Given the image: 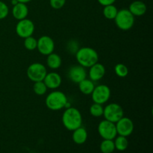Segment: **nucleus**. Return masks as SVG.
I'll use <instances>...</instances> for the list:
<instances>
[{
  "label": "nucleus",
  "mask_w": 153,
  "mask_h": 153,
  "mask_svg": "<svg viewBox=\"0 0 153 153\" xmlns=\"http://www.w3.org/2000/svg\"><path fill=\"white\" fill-rule=\"evenodd\" d=\"M62 123L69 131H74L82 126V116L77 108L70 107L65 110L62 115Z\"/></svg>",
  "instance_id": "nucleus-1"
},
{
  "label": "nucleus",
  "mask_w": 153,
  "mask_h": 153,
  "mask_svg": "<svg viewBox=\"0 0 153 153\" xmlns=\"http://www.w3.org/2000/svg\"><path fill=\"white\" fill-rule=\"evenodd\" d=\"M76 58L79 65L83 67H91L99 61V55L93 48L82 47L76 51Z\"/></svg>",
  "instance_id": "nucleus-2"
},
{
  "label": "nucleus",
  "mask_w": 153,
  "mask_h": 153,
  "mask_svg": "<svg viewBox=\"0 0 153 153\" xmlns=\"http://www.w3.org/2000/svg\"><path fill=\"white\" fill-rule=\"evenodd\" d=\"M67 102V97L64 93L59 91H55L48 94L45 103L46 107L50 110L59 111L65 108Z\"/></svg>",
  "instance_id": "nucleus-3"
},
{
  "label": "nucleus",
  "mask_w": 153,
  "mask_h": 153,
  "mask_svg": "<svg viewBox=\"0 0 153 153\" xmlns=\"http://www.w3.org/2000/svg\"><path fill=\"white\" fill-rule=\"evenodd\" d=\"M115 24L120 29L128 31L131 29L134 24V16L131 14L128 9H121L118 10L114 18Z\"/></svg>",
  "instance_id": "nucleus-4"
},
{
  "label": "nucleus",
  "mask_w": 153,
  "mask_h": 153,
  "mask_svg": "<svg viewBox=\"0 0 153 153\" xmlns=\"http://www.w3.org/2000/svg\"><path fill=\"white\" fill-rule=\"evenodd\" d=\"M124 111L123 108L117 103H111L105 106L103 111V116L107 120L116 123L123 117Z\"/></svg>",
  "instance_id": "nucleus-5"
},
{
  "label": "nucleus",
  "mask_w": 153,
  "mask_h": 153,
  "mask_svg": "<svg viewBox=\"0 0 153 153\" xmlns=\"http://www.w3.org/2000/svg\"><path fill=\"white\" fill-rule=\"evenodd\" d=\"M46 74V67L40 63H33L27 69V76L33 82L43 81Z\"/></svg>",
  "instance_id": "nucleus-6"
},
{
  "label": "nucleus",
  "mask_w": 153,
  "mask_h": 153,
  "mask_svg": "<svg viewBox=\"0 0 153 153\" xmlns=\"http://www.w3.org/2000/svg\"><path fill=\"white\" fill-rule=\"evenodd\" d=\"M98 132L104 140H114L117 135L115 123L107 120H104L100 123Z\"/></svg>",
  "instance_id": "nucleus-7"
},
{
  "label": "nucleus",
  "mask_w": 153,
  "mask_h": 153,
  "mask_svg": "<svg viewBox=\"0 0 153 153\" xmlns=\"http://www.w3.org/2000/svg\"><path fill=\"white\" fill-rule=\"evenodd\" d=\"M94 103L102 105L107 102L111 97V90L105 85H100L95 87L91 94Z\"/></svg>",
  "instance_id": "nucleus-8"
},
{
  "label": "nucleus",
  "mask_w": 153,
  "mask_h": 153,
  "mask_svg": "<svg viewBox=\"0 0 153 153\" xmlns=\"http://www.w3.org/2000/svg\"><path fill=\"white\" fill-rule=\"evenodd\" d=\"M34 31V24L31 19H23L19 20L16 25V33L22 38L32 36Z\"/></svg>",
  "instance_id": "nucleus-9"
},
{
  "label": "nucleus",
  "mask_w": 153,
  "mask_h": 153,
  "mask_svg": "<svg viewBox=\"0 0 153 153\" xmlns=\"http://www.w3.org/2000/svg\"><path fill=\"white\" fill-rule=\"evenodd\" d=\"M117 134L124 137H128L132 134L134 131V123L132 120L128 117H123L115 123Z\"/></svg>",
  "instance_id": "nucleus-10"
},
{
  "label": "nucleus",
  "mask_w": 153,
  "mask_h": 153,
  "mask_svg": "<svg viewBox=\"0 0 153 153\" xmlns=\"http://www.w3.org/2000/svg\"><path fill=\"white\" fill-rule=\"evenodd\" d=\"M37 49L40 54L49 55L52 53L55 49V43L52 37L49 36H42L37 40Z\"/></svg>",
  "instance_id": "nucleus-11"
},
{
  "label": "nucleus",
  "mask_w": 153,
  "mask_h": 153,
  "mask_svg": "<svg viewBox=\"0 0 153 153\" xmlns=\"http://www.w3.org/2000/svg\"><path fill=\"white\" fill-rule=\"evenodd\" d=\"M68 78L73 83L79 84L85 79H86L87 72L85 67L81 65L73 66L70 67L67 73Z\"/></svg>",
  "instance_id": "nucleus-12"
},
{
  "label": "nucleus",
  "mask_w": 153,
  "mask_h": 153,
  "mask_svg": "<svg viewBox=\"0 0 153 153\" xmlns=\"http://www.w3.org/2000/svg\"><path fill=\"white\" fill-rule=\"evenodd\" d=\"M61 77L58 73L52 72V73H47L45 76L43 82L46 85L48 89L55 90L59 88L61 84Z\"/></svg>",
  "instance_id": "nucleus-13"
},
{
  "label": "nucleus",
  "mask_w": 153,
  "mask_h": 153,
  "mask_svg": "<svg viewBox=\"0 0 153 153\" xmlns=\"http://www.w3.org/2000/svg\"><path fill=\"white\" fill-rule=\"evenodd\" d=\"M90 70L88 75H89L90 79L93 82H97L102 79L105 75V67L103 64L97 62V64H94L89 67Z\"/></svg>",
  "instance_id": "nucleus-14"
},
{
  "label": "nucleus",
  "mask_w": 153,
  "mask_h": 153,
  "mask_svg": "<svg viewBox=\"0 0 153 153\" xmlns=\"http://www.w3.org/2000/svg\"><path fill=\"white\" fill-rule=\"evenodd\" d=\"M28 14V8L25 3L18 2L12 8V15L17 20L25 19Z\"/></svg>",
  "instance_id": "nucleus-15"
},
{
  "label": "nucleus",
  "mask_w": 153,
  "mask_h": 153,
  "mask_svg": "<svg viewBox=\"0 0 153 153\" xmlns=\"http://www.w3.org/2000/svg\"><path fill=\"white\" fill-rule=\"evenodd\" d=\"M146 5L141 1H134L129 5L128 10L134 16H141L146 13Z\"/></svg>",
  "instance_id": "nucleus-16"
},
{
  "label": "nucleus",
  "mask_w": 153,
  "mask_h": 153,
  "mask_svg": "<svg viewBox=\"0 0 153 153\" xmlns=\"http://www.w3.org/2000/svg\"><path fill=\"white\" fill-rule=\"evenodd\" d=\"M73 131L72 138L75 143L81 145L86 142L87 139H88V131L84 127H79Z\"/></svg>",
  "instance_id": "nucleus-17"
},
{
  "label": "nucleus",
  "mask_w": 153,
  "mask_h": 153,
  "mask_svg": "<svg viewBox=\"0 0 153 153\" xmlns=\"http://www.w3.org/2000/svg\"><path fill=\"white\" fill-rule=\"evenodd\" d=\"M46 64H47V66L50 69L56 70V69H58L61 66L62 60H61V58L58 54L52 52V53L47 55Z\"/></svg>",
  "instance_id": "nucleus-18"
},
{
  "label": "nucleus",
  "mask_w": 153,
  "mask_h": 153,
  "mask_svg": "<svg viewBox=\"0 0 153 153\" xmlns=\"http://www.w3.org/2000/svg\"><path fill=\"white\" fill-rule=\"evenodd\" d=\"M95 85L91 79H85L79 83V91L85 95H91L94 91Z\"/></svg>",
  "instance_id": "nucleus-19"
},
{
  "label": "nucleus",
  "mask_w": 153,
  "mask_h": 153,
  "mask_svg": "<svg viewBox=\"0 0 153 153\" xmlns=\"http://www.w3.org/2000/svg\"><path fill=\"white\" fill-rule=\"evenodd\" d=\"M114 143L115 149H117L118 151H125L128 146V140L126 137L119 135L118 137H115Z\"/></svg>",
  "instance_id": "nucleus-20"
},
{
  "label": "nucleus",
  "mask_w": 153,
  "mask_h": 153,
  "mask_svg": "<svg viewBox=\"0 0 153 153\" xmlns=\"http://www.w3.org/2000/svg\"><path fill=\"white\" fill-rule=\"evenodd\" d=\"M117 12V8L116 6L114 5V4L104 6V8L102 10L103 15L108 19H114Z\"/></svg>",
  "instance_id": "nucleus-21"
},
{
  "label": "nucleus",
  "mask_w": 153,
  "mask_h": 153,
  "mask_svg": "<svg viewBox=\"0 0 153 153\" xmlns=\"http://www.w3.org/2000/svg\"><path fill=\"white\" fill-rule=\"evenodd\" d=\"M115 146L113 140H103L100 144V150L102 153H112Z\"/></svg>",
  "instance_id": "nucleus-22"
},
{
  "label": "nucleus",
  "mask_w": 153,
  "mask_h": 153,
  "mask_svg": "<svg viewBox=\"0 0 153 153\" xmlns=\"http://www.w3.org/2000/svg\"><path fill=\"white\" fill-rule=\"evenodd\" d=\"M48 88H46V85L43 81L40 82H34V86H33V91H34V94H37V96H43L47 91Z\"/></svg>",
  "instance_id": "nucleus-23"
},
{
  "label": "nucleus",
  "mask_w": 153,
  "mask_h": 153,
  "mask_svg": "<svg viewBox=\"0 0 153 153\" xmlns=\"http://www.w3.org/2000/svg\"><path fill=\"white\" fill-rule=\"evenodd\" d=\"M103 111H104V108L102 106V105L98 104V103H94L90 107V114L94 117H100L102 116Z\"/></svg>",
  "instance_id": "nucleus-24"
},
{
  "label": "nucleus",
  "mask_w": 153,
  "mask_h": 153,
  "mask_svg": "<svg viewBox=\"0 0 153 153\" xmlns=\"http://www.w3.org/2000/svg\"><path fill=\"white\" fill-rule=\"evenodd\" d=\"M114 72L117 76L120 78H125L128 74V69L125 64H117L114 67Z\"/></svg>",
  "instance_id": "nucleus-25"
},
{
  "label": "nucleus",
  "mask_w": 153,
  "mask_h": 153,
  "mask_svg": "<svg viewBox=\"0 0 153 153\" xmlns=\"http://www.w3.org/2000/svg\"><path fill=\"white\" fill-rule=\"evenodd\" d=\"M37 40H36L32 36L26 37L24 40V46H25V49L29 51H32L37 49Z\"/></svg>",
  "instance_id": "nucleus-26"
},
{
  "label": "nucleus",
  "mask_w": 153,
  "mask_h": 153,
  "mask_svg": "<svg viewBox=\"0 0 153 153\" xmlns=\"http://www.w3.org/2000/svg\"><path fill=\"white\" fill-rule=\"evenodd\" d=\"M9 13L8 6L4 2L0 1V19H3L7 16Z\"/></svg>",
  "instance_id": "nucleus-27"
},
{
  "label": "nucleus",
  "mask_w": 153,
  "mask_h": 153,
  "mask_svg": "<svg viewBox=\"0 0 153 153\" xmlns=\"http://www.w3.org/2000/svg\"><path fill=\"white\" fill-rule=\"evenodd\" d=\"M66 0H49L50 6L54 9H61L64 6Z\"/></svg>",
  "instance_id": "nucleus-28"
},
{
  "label": "nucleus",
  "mask_w": 153,
  "mask_h": 153,
  "mask_svg": "<svg viewBox=\"0 0 153 153\" xmlns=\"http://www.w3.org/2000/svg\"><path fill=\"white\" fill-rule=\"evenodd\" d=\"M97 1L101 5L106 6L109 4H113L116 1V0H97Z\"/></svg>",
  "instance_id": "nucleus-29"
},
{
  "label": "nucleus",
  "mask_w": 153,
  "mask_h": 153,
  "mask_svg": "<svg viewBox=\"0 0 153 153\" xmlns=\"http://www.w3.org/2000/svg\"><path fill=\"white\" fill-rule=\"evenodd\" d=\"M18 2H21V3H25V4H26V3L29 2V1H31V0H17Z\"/></svg>",
  "instance_id": "nucleus-30"
},
{
  "label": "nucleus",
  "mask_w": 153,
  "mask_h": 153,
  "mask_svg": "<svg viewBox=\"0 0 153 153\" xmlns=\"http://www.w3.org/2000/svg\"><path fill=\"white\" fill-rule=\"evenodd\" d=\"M17 3H18L17 0H11V4H13V5H15V4H17Z\"/></svg>",
  "instance_id": "nucleus-31"
}]
</instances>
